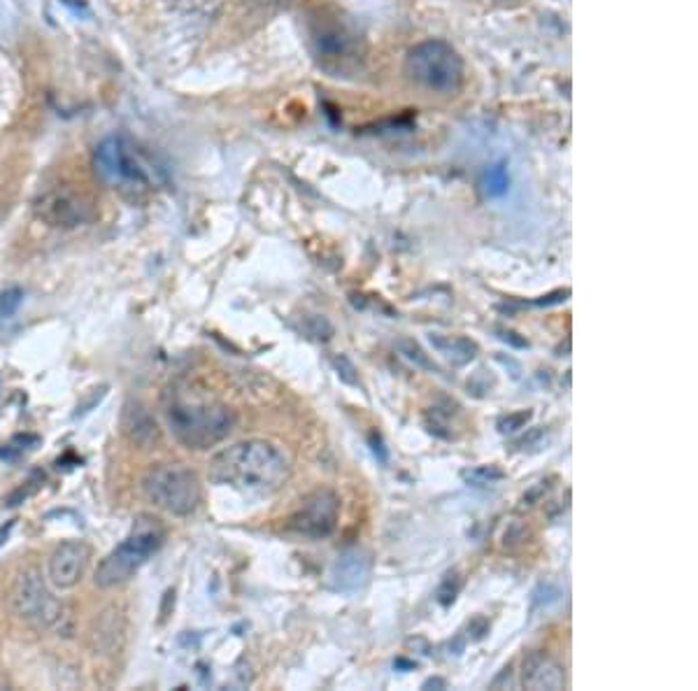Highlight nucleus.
<instances>
[{
    "label": "nucleus",
    "mask_w": 698,
    "mask_h": 691,
    "mask_svg": "<svg viewBox=\"0 0 698 691\" xmlns=\"http://www.w3.org/2000/svg\"><path fill=\"white\" fill-rule=\"evenodd\" d=\"M89 548L82 540H65L50 559V582L56 589L75 587L89 564Z\"/></svg>",
    "instance_id": "9d476101"
},
{
    "label": "nucleus",
    "mask_w": 698,
    "mask_h": 691,
    "mask_svg": "<svg viewBox=\"0 0 698 691\" xmlns=\"http://www.w3.org/2000/svg\"><path fill=\"white\" fill-rule=\"evenodd\" d=\"M142 491L151 503L174 517L191 514L203 496L199 475L182 464H159L149 468L142 478Z\"/></svg>",
    "instance_id": "423d86ee"
},
{
    "label": "nucleus",
    "mask_w": 698,
    "mask_h": 691,
    "mask_svg": "<svg viewBox=\"0 0 698 691\" xmlns=\"http://www.w3.org/2000/svg\"><path fill=\"white\" fill-rule=\"evenodd\" d=\"M462 577L456 575V573H450L445 580H443V585H441V589H438V603L441 606H452L454 603V598H456V594H459V589H462Z\"/></svg>",
    "instance_id": "aec40b11"
},
{
    "label": "nucleus",
    "mask_w": 698,
    "mask_h": 691,
    "mask_svg": "<svg viewBox=\"0 0 698 691\" xmlns=\"http://www.w3.org/2000/svg\"><path fill=\"white\" fill-rule=\"evenodd\" d=\"M370 571H373V559H370L366 550H359V548L345 550L331 566V573H329L331 589L340 594H357L368 585Z\"/></svg>",
    "instance_id": "9b49d317"
},
{
    "label": "nucleus",
    "mask_w": 698,
    "mask_h": 691,
    "mask_svg": "<svg viewBox=\"0 0 698 691\" xmlns=\"http://www.w3.org/2000/svg\"><path fill=\"white\" fill-rule=\"evenodd\" d=\"M170 3L180 10H203L214 3V0H170Z\"/></svg>",
    "instance_id": "b1692460"
},
{
    "label": "nucleus",
    "mask_w": 698,
    "mask_h": 691,
    "mask_svg": "<svg viewBox=\"0 0 698 691\" xmlns=\"http://www.w3.org/2000/svg\"><path fill=\"white\" fill-rule=\"evenodd\" d=\"M429 687H445V680H438V678H435V680H426V682H424V689H429Z\"/></svg>",
    "instance_id": "cd10ccee"
},
{
    "label": "nucleus",
    "mask_w": 698,
    "mask_h": 691,
    "mask_svg": "<svg viewBox=\"0 0 698 691\" xmlns=\"http://www.w3.org/2000/svg\"><path fill=\"white\" fill-rule=\"evenodd\" d=\"M40 443L38 436H14L8 445H0V459L3 461H17L24 451L33 449Z\"/></svg>",
    "instance_id": "f3484780"
},
{
    "label": "nucleus",
    "mask_w": 698,
    "mask_h": 691,
    "mask_svg": "<svg viewBox=\"0 0 698 691\" xmlns=\"http://www.w3.org/2000/svg\"><path fill=\"white\" fill-rule=\"evenodd\" d=\"M396 348H399V352L410 361V363H414L417 365V369H422V371H429V373H441V369H438V363H435L417 342L414 340H410V338H401L399 342H396Z\"/></svg>",
    "instance_id": "2eb2a0df"
},
{
    "label": "nucleus",
    "mask_w": 698,
    "mask_h": 691,
    "mask_svg": "<svg viewBox=\"0 0 698 691\" xmlns=\"http://www.w3.org/2000/svg\"><path fill=\"white\" fill-rule=\"evenodd\" d=\"M285 451L266 440H243L222 449L210 464V478L240 493L271 496L289 480Z\"/></svg>",
    "instance_id": "f257e3e1"
},
{
    "label": "nucleus",
    "mask_w": 698,
    "mask_h": 691,
    "mask_svg": "<svg viewBox=\"0 0 698 691\" xmlns=\"http://www.w3.org/2000/svg\"><path fill=\"white\" fill-rule=\"evenodd\" d=\"M163 413L172 436L189 449H208L222 443L235 426V415L224 403L180 392L168 394Z\"/></svg>",
    "instance_id": "f03ea898"
},
{
    "label": "nucleus",
    "mask_w": 698,
    "mask_h": 691,
    "mask_svg": "<svg viewBox=\"0 0 698 691\" xmlns=\"http://www.w3.org/2000/svg\"><path fill=\"white\" fill-rule=\"evenodd\" d=\"M569 294L571 291H554V294H550V296H542L540 300H538V306H552V304H563L565 298H569Z\"/></svg>",
    "instance_id": "a878e982"
},
{
    "label": "nucleus",
    "mask_w": 698,
    "mask_h": 691,
    "mask_svg": "<svg viewBox=\"0 0 698 691\" xmlns=\"http://www.w3.org/2000/svg\"><path fill=\"white\" fill-rule=\"evenodd\" d=\"M12 606L21 619L31 621L38 629H50L61 619V603L52 596L45 582L35 573H21L14 582Z\"/></svg>",
    "instance_id": "0eeeda50"
},
{
    "label": "nucleus",
    "mask_w": 698,
    "mask_h": 691,
    "mask_svg": "<svg viewBox=\"0 0 698 691\" xmlns=\"http://www.w3.org/2000/svg\"><path fill=\"white\" fill-rule=\"evenodd\" d=\"M405 75L426 92L454 94L466 79L462 54L445 40H426L405 56Z\"/></svg>",
    "instance_id": "39448f33"
},
{
    "label": "nucleus",
    "mask_w": 698,
    "mask_h": 691,
    "mask_svg": "<svg viewBox=\"0 0 698 691\" xmlns=\"http://www.w3.org/2000/svg\"><path fill=\"white\" fill-rule=\"evenodd\" d=\"M334 369L338 373V378L345 382V384H352V386H359V373L355 369V363L349 361L345 354H338L334 357Z\"/></svg>",
    "instance_id": "412c9836"
},
{
    "label": "nucleus",
    "mask_w": 698,
    "mask_h": 691,
    "mask_svg": "<svg viewBox=\"0 0 698 691\" xmlns=\"http://www.w3.org/2000/svg\"><path fill=\"white\" fill-rule=\"evenodd\" d=\"M487 196L489 199H498L504 196V193H508V187H510V178H508V170L504 166H494L485 172V182H483Z\"/></svg>",
    "instance_id": "dca6fc26"
},
{
    "label": "nucleus",
    "mask_w": 698,
    "mask_h": 691,
    "mask_svg": "<svg viewBox=\"0 0 698 691\" xmlns=\"http://www.w3.org/2000/svg\"><path fill=\"white\" fill-rule=\"evenodd\" d=\"M121 426H124L126 438L134 445H138L140 449H147L159 440V426H157L155 417L147 413V407H142L136 401L126 403Z\"/></svg>",
    "instance_id": "f8f14e48"
},
{
    "label": "nucleus",
    "mask_w": 698,
    "mask_h": 691,
    "mask_svg": "<svg viewBox=\"0 0 698 691\" xmlns=\"http://www.w3.org/2000/svg\"><path fill=\"white\" fill-rule=\"evenodd\" d=\"M429 340L433 344V350H438L452 365H466L479 354L477 342L470 338H464V336L431 333Z\"/></svg>",
    "instance_id": "4468645a"
},
{
    "label": "nucleus",
    "mask_w": 698,
    "mask_h": 691,
    "mask_svg": "<svg viewBox=\"0 0 698 691\" xmlns=\"http://www.w3.org/2000/svg\"><path fill=\"white\" fill-rule=\"evenodd\" d=\"M21 300H24V291L17 289V287L0 291V319L14 317V312H17L19 306H21Z\"/></svg>",
    "instance_id": "6ab92c4d"
},
{
    "label": "nucleus",
    "mask_w": 698,
    "mask_h": 691,
    "mask_svg": "<svg viewBox=\"0 0 698 691\" xmlns=\"http://www.w3.org/2000/svg\"><path fill=\"white\" fill-rule=\"evenodd\" d=\"M98 180L124 193H145L159 184V168L126 136L105 138L94 152Z\"/></svg>",
    "instance_id": "7ed1b4c3"
},
{
    "label": "nucleus",
    "mask_w": 698,
    "mask_h": 691,
    "mask_svg": "<svg viewBox=\"0 0 698 691\" xmlns=\"http://www.w3.org/2000/svg\"><path fill=\"white\" fill-rule=\"evenodd\" d=\"M340 501L331 489H319L305 496L298 510L292 514L289 529L305 538H326L338 527Z\"/></svg>",
    "instance_id": "6e6552de"
},
{
    "label": "nucleus",
    "mask_w": 698,
    "mask_h": 691,
    "mask_svg": "<svg viewBox=\"0 0 698 691\" xmlns=\"http://www.w3.org/2000/svg\"><path fill=\"white\" fill-rule=\"evenodd\" d=\"M524 687L533 691H559L565 687L563 668L550 657L536 655L524 663Z\"/></svg>",
    "instance_id": "ddd939ff"
},
{
    "label": "nucleus",
    "mask_w": 698,
    "mask_h": 691,
    "mask_svg": "<svg viewBox=\"0 0 698 691\" xmlns=\"http://www.w3.org/2000/svg\"><path fill=\"white\" fill-rule=\"evenodd\" d=\"M12 529H14V522H8V524L0 527V548H3V545L8 543V538H10Z\"/></svg>",
    "instance_id": "bb28decb"
},
{
    "label": "nucleus",
    "mask_w": 698,
    "mask_h": 691,
    "mask_svg": "<svg viewBox=\"0 0 698 691\" xmlns=\"http://www.w3.org/2000/svg\"><path fill=\"white\" fill-rule=\"evenodd\" d=\"M35 214L54 228H75L92 220V203L73 189H52L35 201Z\"/></svg>",
    "instance_id": "1a4fd4ad"
},
{
    "label": "nucleus",
    "mask_w": 698,
    "mask_h": 691,
    "mask_svg": "<svg viewBox=\"0 0 698 691\" xmlns=\"http://www.w3.org/2000/svg\"><path fill=\"white\" fill-rule=\"evenodd\" d=\"M498 338L504 340V342H508V344H512V348H517V350H527L529 348V340L519 338V333H515L510 329H498Z\"/></svg>",
    "instance_id": "5701e85b"
},
{
    "label": "nucleus",
    "mask_w": 698,
    "mask_h": 691,
    "mask_svg": "<svg viewBox=\"0 0 698 691\" xmlns=\"http://www.w3.org/2000/svg\"><path fill=\"white\" fill-rule=\"evenodd\" d=\"M166 543V527L161 520L151 514H140L134 529L124 538V543L117 545L107 554L96 571V585L101 589H113L124 585L134 577L147 561L155 556Z\"/></svg>",
    "instance_id": "20e7f679"
},
{
    "label": "nucleus",
    "mask_w": 698,
    "mask_h": 691,
    "mask_svg": "<svg viewBox=\"0 0 698 691\" xmlns=\"http://www.w3.org/2000/svg\"><path fill=\"white\" fill-rule=\"evenodd\" d=\"M506 475L504 470H498L496 466H485V468H477L473 472H468V480H475L477 485H491L496 480H504Z\"/></svg>",
    "instance_id": "4be33fe9"
},
{
    "label": "nucleus",
    "mask_w": 698,
    "mask_h": 691,
    "mask_svg": "<svg viewBox=\"0 0 698 691\" xmlns=\"http://www.w3.org/2000/svg\"><path fill=\"white\" fill-rule=\"evenodd\" d=\"M370 447H373L376 457H378L382 464H387V449H384V443H382L380 434H370Z\"/></svg>",
    "instance_id": "393cba45"
},
{
    "label": "nucleus",
    "mask_w": 698,
    "mask_h": 691,
    "mask_svg": "<svg viewBox=\"0 0 698 691\" xmlns=\"http://www.w3.org/2000/svg\"><path fill=\"white\" fill-rule=\"evenodd\" d=\"M531 417H533L531 410H519V413H510V415L498 419V430L500 434H515V430H519V428H527Z\"/></svg>",
    "instance_id": "a211bd4d"
}]
</instances>
